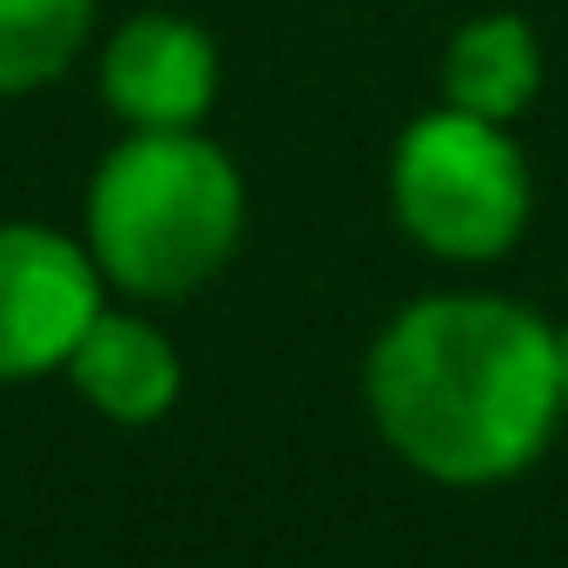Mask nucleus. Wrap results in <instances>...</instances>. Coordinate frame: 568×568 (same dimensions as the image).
<instances>
[{
    "instance_id": "1",
    "label": "nucleus",
    "mask_w": 568,
    "mask_h": 568,
    "mask_svg": "<svg viewBox=\"0 0 568 568\" xmlns=\"http://www.w3.org/2000/svg\"><path fill=\"white\" fill-rule=\"evenodd\" d=\"M364 404L410 469L456 489L503 483L549 449L568 410L556 331L509 297H417L377 331Z\"/></svg>"
},
{
    "instance_id": "2",
    "label": "nucleus",
    "mask_w": 568,
    "mask_h": 568,
    "mask_svg": "<svg viewBox=\"0 0 568 568\" xmlns=\"http://www.w3.org/2000/svg\"><path fill=\"white\" fill-rule=\"evenodd\" d=\"M245 232L232 152L185 133H126L87 185V252L126 297H192L225 272Z\"/></svg>"
},
{
    "instance_id": "3",
    "label": "nucleus",
    "mask_w": 568,
    "mask_h": 568,
    "mask_svg": "<svg viewBox=\"0 0 568 568\" xmlns=\"http://www.w3.org/2000/svg\"><path fill=\"white\" fill-rule=\"evenodd\" d=\"M390 205L397 225L449 265L503 258L529 225V159L503 120H476L443 100L410 120L390 152Z\"/></svg>"
},
{
    "instance_id": "4",
    "label": "nucleus",
    "mask_w": 568,
    "mask_h": 568,
    "mask_svg": "<svg viewBox=\"0 0 568 568\" xmlns=\"http://www.w3.org/2000/svg\"><path fill=\"white\" fill-rule=\"evenodd\" d=\"M106 272L87 239L7 219L0 225V384L67 371L87 324L106 311Z\"/></svg>"
},
{
    "instance_id": "5",
    "label": "nucleus",
    "mask_w": 568,
    "mask_h": 568,
    "mask_svg": "<svg viewBox=\"0 0 568 568\" xmlns=\"http://www.w3.org/2000/svg\"><path fill=\"white\" fill-rule=\"evenodd\" d=\"M100 93L133 133H185L219 100V47L185 13H133L100 53Z\"/></svg>"
},
{
    "instance_id": "6",
    "label": "nucleus",
    "mask_w": 568,
    "mask_h": 568,
    "mask_svg": "<svg viewBox=\"0 0 568 568\" xmlns=\"http://www.w3.org/2000/svg\"><path fill=\"white\" fill-rule=\"evenodd\" d=\"M67 377L113 424H159L179 404V390H185L179 351L133 311H100L87 324V337L73 344Z\"/></svg>"
},
{
    "instance_id": "7",
    "label": "nucleus",
    "mask_w": 568,
    "mask_h": 568,
    "mask_svg": "<svg viewBox=\"0 0 568 568\" xmlns=\"http://www.w3.org/2000/svg\"><path fill=\"white\" fill-rule=\"evenodd\" d=\"M542 87V47L529 33V20L516 13H483L469 27L449 33L443 53V100L476 113V120H516Z\"/></svg>"
},
{
    "instance_id": "8",
    "label": "nucleus",
    "mask_w": 568,
    "mask_h": 568,
    "mask_svg": "<svg viewBox=\"0 0 568 568\" xmlns=\"http://www.w3.org/2000/svg\"><path fill=\"white\" fill-rule=\"evenodd\" d=\"M93 33V0H0V93L53 87Z\"/></svg>"
},
{
    "instance_id": "9",
    "label": "nucleus",
    "mask_w": 568,
    "mask_h": 568,
    "mask_svg": "<svg viewBox=\"0 0 568 568\" xmlns=\"http://www.w3.org/2000/svg\"><path fill=\"white\" fill-rule=\"evenodd\" d=\"M556 377H562V404H568V324L556 331Z\"/></svg>"
}]
</instances>
